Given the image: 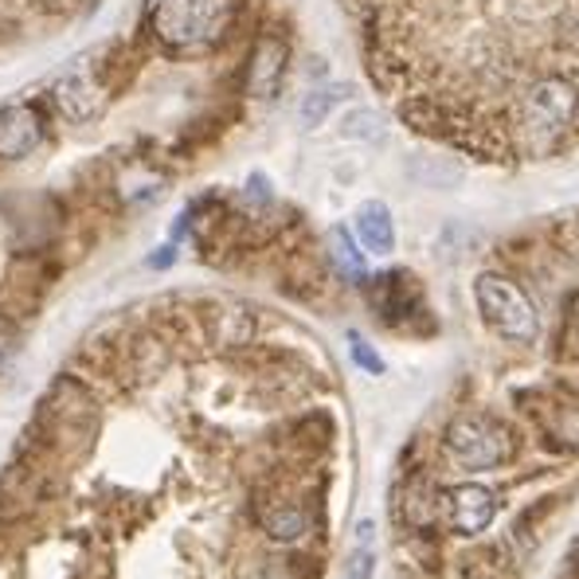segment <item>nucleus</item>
I'll use <instances>...</instances> for the list:
<instances>
[{"label": "nucleus", "instance_id": "nucleus-1", "mask_svg": "<svg viewBox=\"0 0 579 579\" xmlns=\"http://www.w3.org/2000/svg\"><path fill=\"white\" fill-rule=\"evenodd\" d=\"M505 126L525 158L556 153L579 129V83L568 71H540L525 79L505 106Z\"/></svg>", "mask_w": 579, "mask_h": 579}, {"label": "nucleus", "instance_id": "nucleus-2", "mask_svg": "<svg viewBox=\"0 0 579 579\" xmlns=\"http://www.w3.org/2000/svg\"><path fill=\"white\" fill-rule=\"evenodd\" d=\"M231 16V0H158L149 28L165 48L200 51L216 43Z\"/></svg>", "mask_w": 579, "mask_h": 579}, {"label": "nucleus", "instance_id": "nucleus-3", "mask_svg": "<svg viewBox=\"0 0 579 579\" xmlns=\"http://www.w3.org/2000/svg\"><path fill=\"white\" fill-rule=\"evenodd\" d=\"M474 302H478L481 322L490 325L493 333L505 341L529 344L540 329L537 305L529 302V294L517 282L501 275H478L474 278Z\"/></svg>", "mask_w": 579, "mask_h": 579}, {"label": "nucleus", "instance_id": "nucleus-4", "mask_svg": "<svg viewBox=\"0 0 579 579\" xmlns=\"http://www.w3.org/2000/svg\"><path fill=\"white\" fill-rule=\"evenodd\" d=\"M442 446H446V458L466 474H486L505 466L513 454V439L509 431L493 419H481V415H462L446 427L442 435Z\"/></svg>", "mask_w": 579, "mask_h": 579}, {"label": "nucleus", "instance_id": "nucleus-5", "mask_svg": "<svg viewBox=\"0 0 579 579\" xmlns=\"http://www.w3.org/2000/svg\"><path fill=\"white\" fill-rule=\"evenodd\" d=\"M501 513V493L493 486H481V481H466V486H454L446 498H442V517L451 525V532L458 537H478L498 520Z\"/></svg>", "mask_w": 579, "mask_h": 579}, {"label": "nucleus", "instance_id": "nucleus-6", "mask_svg": "<svg viewBox=\"0 0 579 579\" xmlns=\"http://www.w3.org/2000/svg\"><path fill=\"white\" fill-rule=\"evenodd\" d=\"M55 106L67 114L71 122H90L102 110V90L99 83L90 79L87 67L67 71L60 83H55Z\"/></svg>", "mask_w": 579, "mask_h": 579}, {"label": "nucleus", "instance_id": "nucleus-7", "mask_svg": "<svg viewBox=\"0 0 579 579\" xmlns=\"http://www.w3.org/2000/svg\"><path fill=\"white\" fill-rule=\"evenodd\" d=\"M40 118L28 106H9L0 114V158L21 161L40 146Z\"/></svg>", "mask_w": 579, "mask_h": 579}, {"label": "nucleus", "instance_id": "nucleus-8", "mask_svg": "<svg viewBox=\"0 0 579 579\" xmlns=\"http://www.w3.org/2000/svg\"><path fill=\"white\" fill-rule=\"evenodd\" d=\"M353 227H356V243H361L368 255L383 259L395 251V219H392V212H388V204H380V200H368V204L356 212Z\"/></svg>", "mask_w": 579, "mask_h": 579}, {"label": "nucleus", "instance_id": "nucleus-9", "mask_svg": "<svg viewBox=\"0 0 579 579\" xmlns=\"http://www.w3.org/2000/svg\"><path fill=\"white\" fill-rule=\"evenodd\" d=\"M282 71H286V48L278 40H263L251 63V95L255 99H275L282 87Z\"/></svg>", "mask_w": 579, "mask_h": 579}, {"label": "nucleus", "instance_id": "nucleus-10", "mask_svg": "<svg viewBox=\"0 0 579 579\" xmlns=\"http://www.w3.org/2000/svg\"><path fill=\"white\" fill-rule=\"evenodd\" d=\"M344 99H349V87H344V83H333V87H317V90H310V95L302 99V106H298V118H302L305 129H317L337 106H341Z\"/></svg>", "mask_w": 579, "mask_h": 579}, {"label": "nucleus", "instance_id": "nucleus-11", "mask_svg": "<svg viewBox=\"0 0 579 579\" xmlns=\"http://www.w3.org/2000/svg\"><path fill=\"white\" fill-rule=\"evenodd\" d=\"M305 529H310V517L298 505H275L263 517V532L278 544H294V540L305 537Z\"/></svg>", "mask_w": 579, "mask_h": 579}, {"label": "nucleus", "instance_id": "nucleus-12", "mask_svg": "<svg viewBox=\"0 0 579 579\" xmlns=\"http://www.w3.org/2000/svg\"><path fill=\"white\" fill-rule=\"evenodd\" d=\"M341 138L349 141H383L388 138V126H383V118L376 114V110L361 106V110H349L341 118Z\"/></svg>", "mask_w": 579, "mask_h": 579}, {"label": "nucleus", "instance_id": "nucleus-13", "mask_svg": "<svg viewBox=\"0 0 579 579\" xmlns=\"http://www.w3.org/2000/svg\"><path fill=\"white\" fill-rule=\"evenodd\" d=\"M412 177L415 180H423V185H435V188H442V185H454V180L462 177V168L454 165V161H442V158H412Z\"/></svg>", "mask_w": 579, "mask_h": 579}, {"label": "nucleus", "instance_id": "nucleus-14", "mask_svg": "<svg viewBox=\"0 0 579 579\" xmlns=\"http://www.w3.org/2000/svg\"><path fill=\"white\" fill-rule=\"evenodd\" d=\"M376 576V549H373V525H364V540H356L353 556L344 564L341 579H373Z\"/></svg>", "mask_w": 579, "mask_h": 579}, {"label": "nucleus", "instance_id": "nucleus-15", "mask_svg": "<svg viewBox=\"0 0 579 579\" xmlns=\"http://www.w3.org/2000/svg\"><path fill=\"white\" fill-rule=\"evenodd\" d=\"M552 435L559 439V446L576 451V446H579V407H568V412L559 415V419L552 423Z\"/></svg>", "mask_w": 579, "mask_h": 579}, {"label": "nucleus", "instance_id": "nucleus-16", "mask_svg": "<svg viewBox=\"0 0 579 579\" xmlns=\"http://www.w3.org/2000/svg\"><path fill=\"white\" fill-rule=\"evenodd\" d=\"M349 344H353V361L361 364L364 373H373V376H380V373H383V364H380V356L373 353V344L361 341V337H353V341H349Z\"/></svg>", "mask_w": 579, "mask_h": 579}, {"label": "nucleus", "instance_id": "nucleus-17", "mask_svg": "<svg viewBox=\"0 0 579 579\" xmlns=\"http://www.w3.org/2000/svg\"><path fill=\"white\" fill-rule=\"evenodd\" d=\"M337 259L344 263V270H364V259H361V251L353 247V239L344 236V231H337Z\"/></svg>", "mask_w": 579, "mask_h": 579}]
</instances>
